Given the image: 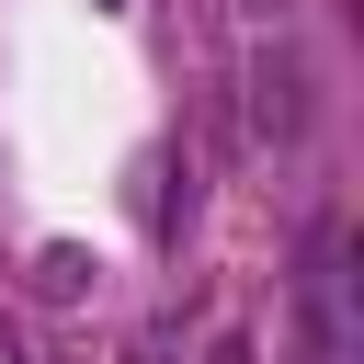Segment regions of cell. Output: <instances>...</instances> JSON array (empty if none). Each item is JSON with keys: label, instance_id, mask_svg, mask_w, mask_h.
Here are the masks:
<instances>
[{"label": "cell", "instance_id": "obj_1", "mask_svg": "<svg viewBox=\"0 0 364 364\" xmlns=\"http://www.w3.org/2000/svg\"><path fill=\"white\" fill-rule=\"evenodd\" d=\"M262 125H273V136H296V125H307V91H296V57H273V68H262Z\"/></svg>", "mask_w": 364, "mask_h": 364}]
</instances>
